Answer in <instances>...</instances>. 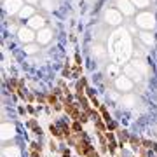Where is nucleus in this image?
Masks as SVG:
<instances>
[{"instance_id": "f257e3e1", "label": "nucleus", "mask_w": 157, "mask_h": 157, "mask_svg": "<svg viewBox=\"0 0 157 157\" xmlns=\"http://www.w3.org/2000/svg\"><path fill=\"white\" fill-rule=\"evenodd\" d=\"M135 23L136 26L140 28V32H152L155 28V14L148 9V11H140L138 14L135 16Z\"/></svg>"}, {"instance_id": "f03ea898", "label": "nucleus", "mask_w": 157, "mask_h": 157, "mask_svg": "<svg viewBox=\"0 0 157 157\" xmlns=\"http://www.w3.org/2000/svg\"><path fill=\"white\" fill-rule=\"evenodd\" d=\"M25 6H26L25 0H4L2 2V11L7 17H14L21 12V9Z\"/></svg>"}, {"instance_id": "7ed1b4c3", "label": "nucleus", "mask_w": 157, "mask_h": 157, "mask_svg": "<svg viewBox=\"0 0 157 157\" xmlns=\"http://www.w3.org/2000/svg\"><path fill=\"white\" fill-rule=\"evenodd\" d=\"M113 7L126 17H135L138 14V11H136V7L133 6L131 0H115V6Z\"/></svg>"}, {"instance_id": "20e7f679", "label": "nucleus", "mask_w": 157, "mask_h": 157, "mask_svg": "<svg viewBox=\"0 0 157 157\" xmlns=\"http://www.w3.org/2000/svg\"><path fill=\"white\" fill-rule=\"evenodd\" d=\"M122 19H124V16L115 7H110V9H107L103 12V21L107 23L108 26H119V25H122Z\"/></svg>"}, {"instance_id": "39448f33", "label": "nucleus", "mask_w": 157, "mask_h": 157, "mask_svg": "<svg viewBox=\"0 0 157 157\" xmlns=\"http://www.w3.org/2000/svg\"><path fill=\"white\" fill-rule=\"evenodd\" d=\"M16 35H17V40H19L21 44H25V45L37 42V32H33V30L28 28V26H23V28H19Z\"/></svg>"}, {"instance_id": "423d86ee", "label": "nucleus", "mask_w": 157, "mask_h": 157, "mask_svg": "<svg viewBox=\"0 0 157 157\" xmlns=\"http://www.w3.org/2000/svg\"><path fill=\"white\" fill-rule=\"evenodd\" d=\"M52 39H54V32L49 26H45L40 32H37V44L39 45H49L52 42Z\"/></svg>"}, {"instance_id": "0eeeda50", "label": "nucleus", "mask_w": 157, "mask_h": 157, "mask_svg": "<svg viewBox=\"0 0 157 157\" xmlns=\"http://www.w3.org/2000/svg\"><path fill=\"white\" fill-rule=\"evenodd\" d=\"M45 23H47V21H45V16L37 12L32 19H28V21H26V26H28V28H32L33 32H40L42 28H45Z\"/></svg>"}, {"instance_id": "6e6552de", "label": "nucleus", "mask_w": 157, "mask_h": 157, "mask_svg": "<svg viewBox=\"0 0 157 157\" xmlns=\"http://www.w3.org/2000/svg\"><path fill=\"white\" fill-rule=\"evenodd\" d=\"M37 14V7H33V6H26L21 9V12L17 14V19H23V21H28V19H32V17Z\"/></svg>"}, {"instance_id": "1a4fd4ad", "label": "nucleus", "mask_w": 157, "mask_h": 157, "mask_svg": "<svg viewBox=\"0 0 157 157\" xmlns=\"http://www.w3.org/2000/svg\"><path fill=\"white\" fill-rule=\"evenodd\" d=\"M115 86H117L119 91H131L133 89V82L128 78V75H119L117 80H115Z\"/></svg>"}, {"instance_id": "9d476101", "label": "nucleus", "mask_w": 157, "mask_h": 157, "mask_svg": "<svg viewBox=\"0 0 157 157\" xmlns=\"http://www.w3.org/2000/svg\"><path fill=\"white\" fill-rule=\"evenodd\" d=\"M65 112H67L73 121H78L80 115H82V112H80L77 108V105H73V103H65Z\"/></svg>"}, {"instance_id": "9b49d317", "label": "nucleus", "mask_w": 157, "mask_h": 157, "mask_svg": "<svg viewBox=\"0 0 157 157\" xmlns=\"http://www.w3.org/2000/svg\"><path fill=\"white\" fill-rule=\"evenodd\" d=\"M133 6L136 7V11H148L150 9V0H131Z\"/></svg>"}, {"instance_id": "f8f14e48", "label": "nucleus", "mask_w": 157, "mask_h": 157, "mask_svg": "<svg viewBox=\"0 0 157 157\" xmlns=\"http://www.w3.org/2000/svg\"><path fill=\"white\" fill-rule=\"evenodd\" d=\"M140 39L145 45L154 44V32H140Z\"/></svg>"}, {"instance_id": "ddd939ff", "label": "nucleus", "mask_w": 157, "mask_h": 157, "mask_svg": "<svg viewBox=\"0 0 157 157\" xmlns=\"http://www.w3.org/2000/svg\"><path fill=\"white\" fill-rule=\"evenodd\" d=\"M70 129H72V135H80L82 133V122L80 121H73Z\"/></svg>"}, {"instance_id": "4468645a", "label": "nucleus", "mask_w": 157, "mask_h": 157, "mask_svg": "<svg viewBox=\"0 0 157 157\" xmlns=\"http://www.w3.org/2000/svg\"><path fill=\"white\" fill-rule=\"evenodd\" d=\"M49 129H51V133H52V135L56 136V138H63V136H65V133H63V129H59L56 126V124H51L49 126Z\"/></svg>"}, {"instance_id": "2eb2a0df", "label": "nucleus", "mask_w": 157, "mask_h": 157, "mask_svg": "<svg viewBox=\"0 0 157 157\" xmlns=\"http://www.w3.org/2000/svg\"><path fill=\"white\" fill-rule=\"evenodd\" d=\"M40 49V45L37 44V42H33V44H28V45H25V51L28 52V54H35V52H39Z\"/></svg>"}, {"instance_id": "dca6fc26", "label": "nucleus", "mask_w": 157, "mask_h": 157, "mask_svg": "<svg viewBox=\"0 0 157 157\" xmlns=\"http://www.w3.org/2000/svg\"><path fill=\"white\" fill-rule=\"evenodd\" d=\"M28 128H32L35 133H37V135H40V133H42V129L39 128V124L35 122V121H30V122H28Z\"/></svg>"}, {"instance_id": "f3484780", "label": "nucleus", "mask_w": 157, "mask_h": 157, "mask_svg": "<svg viewBox=\"0 0 157 157\" xmlns=\"http://www.w3.org/2000/svg\"><path fill=\"white\" fill-rule=\"evenodd\" d=\"M47 103H49V105H54V107H58V98L54 94H51L49 98H47Z\"/></svg>"}, {"instance_id": "a211bd4d", "label": "nucleus", "mask_w": 157, "mask_h": 157, "mask_svg": "<svg viewBox=\"0 0 157 157\" xmlns=\"http://www.w3.org/2000/svg\"><path fill=\"white\" fill-rule=\"evenodd\" d=\"M25 4H28V6L37 7V6H40V0H25Z\"/></svg>"}, {"instance_id": "6ab92c4d", "label": "nucleus", "mask_w": 157, "mask_h": 157, "mask_svg": "<svg viewBox=\"0 0 157 157\" xmlns=\"http://www.w3.org/2000/svg\"><path fill=\"white\" fill-rule=\"evenodd\" d=\"M131 147H133V148H138V147H140V141H138V138H131Z\"/></svg>"}, {"instance_id": "aec40b11", "label": "nucleus", "mask_w": 157, "mask_h": 157, "mask_svg": "<svg viewBox=\"0 0 157 157\" xmlns=\"http://www.w3.org/2000/svg\"><path fill=\"white\" fill-rule=\"evenodd\" d=\"M30 155H32V157H40V154L37 150H32V154H30Z\"/></svg>"}, {"instance_id": "412c9836", "label": "nucleus", "mask_w": 157, "mask_h": 157, "mask_svg": "<svg viewBox=\"0 0 157 157\" xmlns=\"http://www.w3.org/2000/svg\"><path fill=\"white\" fill-rule=\"evenodd\" d=\"M86 157H96V152H94V150H91V152H89V154H87Z\"/></svg>"}, {"instance_id": "4be33fe9", "label": "nucleus", "mask_w": 157, "mask_h": 157, "mask_svg": "<svg viewBox=\"0 0 157 157\" xmlns=\"http://www.w3.org/2000/svg\"><path fill=\"white\" fill-rule=\"evenodd\" d=\"M63 157H70V154H68V152H65V155H63Z\"/></svg>"}]
</instances>
